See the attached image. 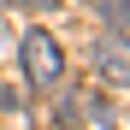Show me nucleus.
<instances>
[{"label": "nucleus", "instance_id": "nucleus-1", "mask_svg": "<svg viewBox=\"0 0 130 130\" xmlns=\"http://www.w3.org/2000/svg\"><path fill=\"white\" fill-rule=\"evenodd\" d=\"M18 59H24L30 89H59V77H65V47H59V36L30 30L24 41H18Z\"/></svg>", "mask_w": 130, "mask_h": 130}, {"label": "nucleus", "instance_id": "nucleus-2", "mask_svg": "<svg viewBox=\"0 0 130 130\" xmlns=\"http://www.w3.org/2000/svg\"><path fill=\"white\" fill-rule=\"evenodd\" d=\"M95 65H101V77L112 83V89H130V36H124V30L101 36V41H95Z\"/></svg>", "mask_w": 130, "mask_h": 130}, {"label": "nucleus", "instance_id": "nucleus-3", "mask_svg": "<svg viewBox=\"0 0 130 130\" xmlns=\"http://www.w3.org/2000/svg\"><path fill=\"white\" fill-rule=\"evenodd\" d=\"M101 12H106L112 30H130V0H101Z\"/></svg>", "mask_w": 130, "mask_h": 130}, {"label": "nucleus", "instance_id": "nucleus-4", "mask_svg": "<svg viewBox=\"0 0 130 130\" xmlns=\"http://www.w3.org/2000/svg\"><path fill=\"white\" fill-rule=\"evenodd\" d=\"M0 6H30V0H0Z\"/></svg>", "mask_w": 130, "mask_h": 130}]
</instances>
